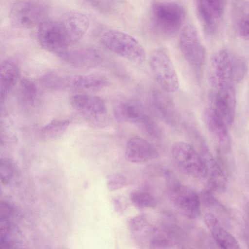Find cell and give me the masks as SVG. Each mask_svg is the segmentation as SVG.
I'll use <instances>...</instances> for the list:
<instances>
[{
  "label": "cell",
  "instance_id": "1",
  "mask_svg": "<svg viewBox=\"0 0 249 249\" xmlns=\"http://www.w3.org/2000/svg\"><path fill=\"white\" fill-rule=\"evenodd\" d=\"M186 16L184 7L171 0H153L151 20L155 32L163 36L175 35L181 29Z\"/></svg>",
  "mask_w": 249,
  "mask_h": 249
},
{
  "label": "cell",
  "instance_id": "2",
  "mask_svg": "<svg viewBox=\"0 0 249 249\" xmlns=\"http://www.w3.org/2000/svg\"><path fill=\"white\" fill-rule=\"evenodd\" d=\"M47 88L64 91H98L106 88L108 79L97 74L62 75L50 73L42 80Z\"/></svg>",
  "mask_w": 249,
  "mask_h": 249
},
{
  "label": "cell",
  "instance_id": "3",
  "mask_svg": "<svg viewBox=\"0 0 249 249\" xmlns=\"http://www.w3.org/2000/svg\"><path fill=\"white\" fill-rule=\"evenodd\" d=\"M212 87L209 94L210 108L227 124L234 122L236 106L234 84L213 77H209Z\"/></svg>",
  "mask_w": 249,
  "mask_h": 249
},
{
  "label": "cell",
  "instance_id": "4",
  "mask_svg": "<svg viewBox=\"0 0 249 249\" xmlns=\"http://www.w3.org/2000/svg\"><path fill=\"white\" fill-rule=\"evenodd\" d=\"M209 77L225 81L235 85L241 82L247 72L244 60L226 49L216 51L211 59Z\"/></svg>",
  "mask_w": 249,
  "mask_h": 249
},
{
  "label": "cell",
  "instance_id": "5",
  "mask_svg": "<svg viewBox=\"0 0 249 249\" xmlns=\"http://www.w3.org/2000/svg\"><path fill=\"white\" fill-rule=\"evenodd\" d=\"M166 178L169 198L176 210L188 218H198L201 213L199 196L191 188L181 184L171 173L168 172Z\"/></svg>",
  "mask_w": 249,
  "mask_h": 249
},
{
  "label": "cell",
  "instance_id": "6",
  "mask_svg": "<svg viewBox=\"0 0 249 249\" xmlns=\"http://www.w3.org/2000/svg\"><path fill=\"white\" fill-rule=\"evenodd\" d=\"M101 42L107 49L137 65L145 61L146 53L142 45L133 36L125 33L108 30L101 37Z\"/></svg>",
  "mask_w": 249,
  "mask_h": 249
},
{
  "label": "cell",
  "instance_id": "7",
  "mask_svg": "<svg viewBox=\"0 0 249 249\" xmlns=\"http://www.w3.org/2000/svg\"><path fill=\"white\" fill-rule=\"evenodd\" d=\"M38 27L39 42L46 51L59 56L72 45L68 30L60 18H47Z\"/></svg>",
  "mask_w": 249,
  "mask_h": 249
},
{
  "label": "cell",
  "instance_id": "8",
  "mask_svg": "<svg viewBox=\"0 0 249 249\" xmlns=\"http://www.w3.org/2000/svg\"><path fill=\"white\" fill-rule=\"evenodd\" d=\"M48 14V5L41 0H18L12 5L9 17L14 26L27 29L38 26Z\"/></svg>",
  "mask_w": 249,
  "mask_h": 249
},
{
  "label": "cell",
  "instance_id": "9",
  "mask_svg": "<svg viewBox=\"0 0 249 249\" xmlns=\"http://www.w3.org/2000/svg\"><path fill=\"white\" fill-rule=\"evenodd\" d=\"M171 155L175 168L182 174L199 179L206 178L203 160L190 144L183 142L175 143L171 149Z\"/></svg>",
  "mask_w": 249,
  "mask_h": 249
},
{
  "label": "cell",
  "instance_id": "10",
  "mask_svg": "<svg viewBox=\"0 0 249 249\" xmlns=\"http://www.w3.org/2000/svg\"><path fill=\"white\" fill-rule=\"evenodd\" d=\"M72 108L92 125L106 126L108 122V114L106 104L100 97L87 94H77L70 99Z\"/></svg>",
  "mask_w": 249,
  "mask_h": 249
},
{
  "label": "cell",
  "instance_id": "11",
  "mask_svg": "<svg viewBox=\"0 0 249 249\" xmlns=\"http://www.w3.org/2000/svg\"><path fill=\"white\" fill-rule=\"evenodd\" d=\"M149 64L155 80L163 91L174 93L178 89L177 73L172 60L164 51L160 49L153 51Z\"/></svg>",
  "mask_w": 249,
  "mask_h": 249
},
{
  "label": "cell",
  "instance_id": "12",
  "mask_svg": "<svg viewBox=\"0 0 249 249\" xmlns=\"http://www.w3.org/2000/svg\"><path fill=\"white\" fill-rule=\"evenodd\" d=\"M179 46L186 61L191 65L200 67L206 58V51L197 31L190 24L183 26L179 36Z\"/></svg>",
  "mask_w": 249,
  "mask_h": 249
},
{
  "label": "cell",
  "instance_id": "13",
  "mask_svg": "<svg viewBox=\"0 0 249 249\" xmlns=\"http://www.w3.org/2000/svg\"><path fill=\"white\" fill-rule=\"evenodd\" d=\"M198 20L205 34L214 35L225 8V0H194Z\"/></svg>",
  "mask_w": 249,
  "mask_h": 249
},
{
  "label": "cell",
  "instance_id": "14",
  "mask_svg": "<svg viewBox=\"0 0 249 249\" xmlns=\"http://www.w3.org/2000/svg\"><path fill=\"white\" fill-rule=\"evenodd\" d=\"M206 166L209 189L217 193L225 192L228 188L227 176L205 142H202L198 152Z\"/></svg>",
  "mask_w": 249,
  "mask_h": 249
},
{
  "label": "cell",
  "instance_id": "15",
  "mask_svg": "<svg viewBox=\"0 0 249 249\" xmlns=\"http://www.w3.org/2000/svg\"><path fill=\"white\" fill-rule=\"evenodd\" d=\"M203 120L207 129L217 144V150L231 151V142L227 124L211 108L204 111Z\"/></svg>",
  "mask_w": 249,
  "mask_h": 249
},
{
  "label": "cell",
  "instance_id": "16",
  "mask_svg": "<svg viewBox=\"0 0 249 249\" xmlns=\"http://www.w3.org/2000/svg\"><path fill=\"white\" fill-rule=\"evenodd\" d=\"M66 64L79 68H93L104 61L102 53L94 48H82L67 50L59 56Z\"/></svg>",
  "mask_w": 249,
  "mask_h": 249
},
{
  "label": "cell",
  "instance_id": "17",
  "mask_svg": "<svg viewBox=\"0 0 249 249\" xmlns=\"http://www.w3.org/2000/svg\"><path fill=\"white\" fill-rule=\"evenodd\" d=\"M113 112L118 122L135 124L139 126L150 116L142 104L134 99L119 102L114 107Z\"/></svg>",
  "mask_w": 249,
  "mask_h": 249
},
{
  "label": "cell",
  "instance_id": "18",
  "mask_svg": "<svg viewBox=\"0 0 249 249\" xmlns=\"http://www.w3.org/2000/svg\"><path fill=\"white\" fill-rule=\"evenodd\" d=\"M159 153L149 142L139 137H134L128 141L124 152L128 162L143 163L157 158Z\"/></svg>",
  "mask_w": 249,
  "mask_h": 249
},
{
  "label": "cell",
  "instance_id": "19",
  "mask_svg": "<svg viewBox=\"0 0 249 249\" xmlns=\"http://www.w3.org/2000/svg\"><path fill=\"white\" fill-rule=\"evenodd\" d=\"M160 90H154L151 96V104L155 114L163 122L175 125L179 117L176 107L168 95Z\"/></svg>",
  "mask_w": 249,
  "mask_h": 249
},
{
  "label": "cell",
  "instance_id": "20",
  "mask_svg": "<svg viewBox=\"0 0 249 249\" xmlns=\"http://www.w3.org/2000/svg\"><path fill=\"white\" fill-rule=\"evenodd\" d=\"M204 220L213 241L220 248H240L237 240L213 214L209 212L206 213L204 215Z\"/></svg>",
  "mask_w": 249,
  "mask_h": 249
},
{
  "label": "cell",
  "instance_id": "21",
  "mask_svg": "<svg viewBox=\"0 0 249 249\" xmlns=\"http://www.w3.org/2000/svg\"><path fill=\"white\" fill-rule=\"evenodd\" d=\"M128 227L130 232L137 242L148 247L160 231V229L151 224L143 214L138 215L131 218Z\"/></svg>",
  "mask_w": 249,
  "mask_h": 249
},
{
  "label": "cell",
  "instance_id": "22",
  "mask_svg": "<svg viewBox=\"0 0 249 249\" xmlns=\"http://www.w3.org/2000/svg\"><path fill=\"white\" fill-rule=\"evenodd\" d=\"M18 65L13 58L3 60L0 65V99L2 103L19 79Z\"/></svg>",
  "mask_w": 249,
  "mask_h": 249
},
{
  "label": "cell",
  "instance_id": "23",
  "mask_svg": "<svg viewBox=\"0 0 249 249\" xmlns=\"http://www.w3.org/2000/svg\"><path fill=\"white\" fill-rule=\"evenodd\" d=\"M10 215H0V245L4 248H17L21 244L22 235Z\"/></svg>",
  "mask_w": 249,
  "mask_h": 249
},
{
  "label": "cell",
  "instance_id": "24",
  "mask_svg": "<svg viewBox=\"0 0 249 249\" xmlns=\"http://www.w3.org/2000/svg\"><path fill=\"white\" fill-rule=\"evenodd\" d=\"M201 204L213 214L225 227H230L231 218L227 210L218 201L209 188L201 191L200 194Z\"/></svg>",
  "mask_w": 249,
  "mask_h": 249
},
{
  "label": "cell",
  "instance_id": "25",
  "mask_svg": "<svg viewBox=\"0 0 249 249\" xmlns=\"http://www.w3.org/2000/svg\"><path fill=\"white\" fill-rule=\"evenodd\" d=\"M70 124L69 120L54 119L41 128L40 134L47 140H55L65 133Z\"/></svg>",
  "mask_w": 249,
  "mask_h": 249
},
{
  "label": "cell",
  "instance_id": "26",
  "mask_svg": "<svg viewBox=\"0 0 249 249\" xmlns=\"http://www.w3.org/2000/svg\"><path fill=\"white\" fill-rule=\"evenodd\" d=\"M130 199L133 204L139 209L153 208L157 204L156 197L144 190L133 192L130 195Z\"/></svg>",
  "mask_w": 249,
  "mask_h": 249
},
{
  "label": "cell",
  "instance_id": "27",
  "mask_svg": "<svg viewBox=\"0 0 249 249\" xmlns=\"http://www.w3.org/2000/svg\"><path fill=\"white\" fill-rule=\"evenodd\" d=\"M20 88L24 99L28 103L33 105L37 95V89L36 84L31 80L24 78L20 81Z\"/></svg>",
  "mask_w": 249,
  "mask_h": 249
},
{
  "label": "cell",
  "instance_id": "28",
  "mask_svg": "<svg viewBox=\"0 0 249 249\" xmlns=\"http://www.w3.org/2000/svg\"><path fill=\"white\" fill-rule=\"evenodd\" d=\"M239 34L243 37H249V3L241 8L237 23Z\"/></svg>",
  "mask_w": 249,
  "mask_h": 249
},
{
  "label": "cell",
  "instance_id": "29",
  "mask_svg": "<svg viewBox=\"0 0 249 249\" xmlns=\"http://www.w3.org/2000/svg\"><path fill=\"white\" fill-rule=\"evenodd\" d=\"M126 183V178L124 176L116 174L110 177L108 181V186L111 190H115L124 186Z\"/></svg>",
  "mask_w": 249,
  "mask_h": 249
},
{
  "label": "cell",
  "instance_id": "30",
  "mask_svg": "<svg viewBox=\"0 0 249 249\" xmlns=\"http://www.w3.org/2000/svg\"><path fill=\"white\" fill-rule=\"evenodd\" d=\"M0 179L1 181L4 183H7L13 175L12 166L6 160L0 161Z\"/></svg>",
  "mask_w": 249,
  "mask_h": 249
},
{
  "label": "cell",
  "instance_id": "31",
  "mask_svg": "<svg viewBox=\"0 0 249 249\" xmlns=\"http://www.w3.org/2000/svg\"><path fill=\"white\" fill-rule=\"evenodd\" d=\"M114 202L115 209L119 213H122L125 210L127 203L122 196L116 198Z\"/></svg>",
  "mask_w": 249,
  "mask_h": 249
},
{
  "label": "cell",
  "instance_id": "32",
  "mask_svg": "<svg viewBox=\"0 0 249 249\" xmlns=\"http://www.w3.org/2000/svg\"><path fill=\"white\" fill-rule=\"evenodd\" d=\"M243 211L245 223L249 233V200H246Z\"/></svg>",
  "mask_w": 249,
  "mask_h": 249
},
{
  "label": "cell",
  "instance_id": "33",
  "mask_svg": "<svg viewBox=\"0 0 249 249\" xmlns=\"http://www.w3.org/2000/svg\"><path fill=\"white\" fill-rule=\"evenodd\" d=\"M91 0V1L92 0V1H93L94 0Z\"/></svg>",
  "mask_w": 249,
  "mask_h": 249
}]
</instances>
